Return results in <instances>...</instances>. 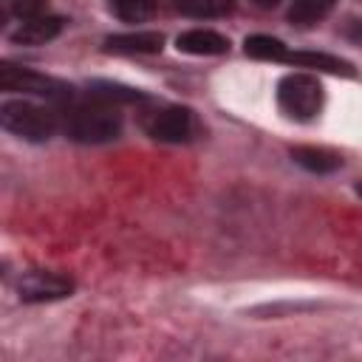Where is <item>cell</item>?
I'll use <instances>...</instances> for the list:
<instances>
[{
    "label": "cell",
    "instance_id": "obj_11",
    "mask_svg": "<svg viewBox=\"0 0 362 362\" xmlns=\"http://www.w3.org/2000/svg\"><path fill=\"white\" fill-rule=\"evenodd\" d=\"M291 158L300 164V167H305L308 173H334L339 164H342V158L337 156V153H331V150H322V147H294L291 150Z\"/></svg>",
    "mask_w": 362,
    "mask_h": 362
},
{
    "label": "cell",
    "instance_id": "obj_14",
    "mask_svg": "<svg viewBox=\"0 0 362 362\" xmlns=\"http://www.w3.org/2000/svg\"><path fill=\"white\" fill-rule=\"evenodd\" d=\"M88 88L99 102H141L144 99L141 90H133V88H124V85H116V82H105V79H96Z\"/></svg>",
    "mask_w": 362,
    "mask_h": 362
},
{
    "label": "cell",
    "instance_id": "obj_17",
    "mask_svg": "<svg viewBox=\"0 0 362 362\" xmlns=\"http://www.w3.org/2000/svg\"><path fill=\"white\" fill-rule=\"evenodd\" d=\"M6 6H8V11L17 14L20 20L34 17V14H42V11H40V8H42V0H6Z\"/></svg>",
    "mask_w": 362,
    "mask_h": 362
},
{
    "label": "cell",
    "instance_id": "obj_7",
    "mask_svg": "<svg viewBox=\"0 0 362 362\" xmlns=\"http://www.w3.org/2000/svg\"><path fill=\"white\" fill-rule=\"evenodd\" d=\"M62 25H65L62 17H54V14H34V17L20 20V25L11 31V42H17V45H45V42H51L54 37H59Z\"/></svg>",
    "mask_w": 362,
    "mask_h": 362
},
{
    "label": "cell",
    "instance_id": "obj_3",
    "mask_svg": "<svg viewBox=\"0 0 362 362\" xmlns=\"http://www.w3.org/2000/svg\"><path fill=\"white\" fill-rule=\"evenodd\" d=\"M277 102L291 119H314L322 107V85L311 74H288L277 85Z\"/></svg>",
    "mask_w": 362,
    "mask_h": 362
},
{
    "label": "cell",
    "instance_id": "obj_16",
    "mask_svg": "<svg viewBox=\"0 0 362 362\" xmlns=\"http://www.w3.org/2000/svg\"><path fill=\"white\" fill-rule=\"evenodd\" d=\"M110 8L127 23H141L153 14V0H110Z\"/></svg>",
    "mask_w": 362,
    "mask_h": 362
},
{
    "label": "cell",
    "instance_id": "obj_10",
    "mask_svg": "<svg viewBox=\"0 0 362 362\" xmlns=\"http://www.w3.org/2000/svg\"><path fill=\"white\" fill-rule=\"evenodd\" d=\"M288 65H303V68H317V71H331V74H348L354 76V68L351 62L339 59V57H331V54H317V51H288L286 59Z\"/></svg>",
    "mask_w": 362,
    "mask_h": 362
},
{
    "label": "cell",
    "instance_id": "obj_15",
    "mask_svg": "<svg viewBox=\"0 0 362 362\" xmlns=\"http://www.w3.org/2000/svg\"><path fill=\"white\" fill-rule=\"evenodd\" d=\"M175 6L192 17H221L232 8V0H175Z\"/></svg>",
    "mask_w": 362,
    "mask_h": 362
},
{
    "label": "cell",
    "instance_id": "obj_6",
    "mask_svg": "<svg viewBox=\"0 0 362 362\" xmlns=\"http://www.w3.org/2000/svg\"><path fill=\"white\" fill-rule=\"evenodd\" d=\"M144 127L158 141H187L192 133V113L187 107H164L156 110Z\"/></svg>",
    "mask_w": 362,
    "mask_h": 362
},
{
    "label": "cell",
    "instance_id": "obj_5",
    "mask_svg": "<svg viewBox=\"0 0 362 362\" xmlns=\"http://www.w3.org/2000/svg\"><path fill=\"white\" fill-rule=\"evenodd\" d=\"M74 291V280L59 274V272H45L34 269L25 272L17 283V294L23 303H48V300H62Z\"/></svg>",
    "mask_w": 362,
    "mask_h": 362
},
{
    "label": "cell",
    "instance_id": "obj_8",
    "mask_svg": "<svg viewBox=\"0 0 362 362\" xmlns=\"http://www.w3.org/2000/svg\"><path fill=\"white\" fill-rule=\"evenodd\" d=\"M175 45H178V51L195 54V57H215V54L229 51V40L218 31H209V28H189V31L178 34Z\"/></svg>",
    "mask_w": 362,
    "mask_h": 362
},
{
    "label": "cell",
    "instance_id": "obj_1",
    "mask_svg": "<svg viewBox=\"0 0 362 362\" xmlns=\"http://www.w3.org/2000/svg\"><path fill=\"white\" fill-rule=\"evenodd\" d=\"M65 133L74 141H82V144L113 141L122 133V116L107 102L79 105V107H71L68 110V116H65Z\"/></svg>",
    "mask_w": 362,
    "mask_h": 362
},
{
    "label": "cell",
    "instance_id": "obj_2",
    "mask_svg": "<svg viewBox=\"0 0 362 362\" xmlns=\"http://www.w3.org/2000/svg\"><path fill=\"white\" fill-rule=\"evenodd\" d=\"M0 124L25 141H48L57 130V113L25 99H8L0 105Z\"/></svg>",
    "mask_w": 362,
    "mask_h": 362
},
{
    "label": "cell",
    "instance_id": "obj_12",
    "mask_svg": "<svg viewBox=\"0 0 362 362\" xmlns=\"http://www.w3.org/2000/svg\"><path fill=\"white\" fill-rule=\"evenodd\" d=\"M243 48H246L249 57H255V59H272V62H283L286 54H288V48L277 37H269V34H252V37H246Z\"/></svg>",
    "mask_w": 362,
    "mask_h": 362
},
{
    "label": "cell",
    "instance_id": "obj_13",
    "mask_svg": "<svg viewBox=\"0 0 362 362\" xmlns=\"http://www.w3.org/2000/svg\"><path fill=\"white\" fill-rule=\"evenodd\" d=\"M334 3H337V0H294L288 17H291L294 23H300V25H311V23L322 20V17L334 8Z\"/></svg>",
    "mask_w": 362,
    "mask_h": 362
},
{
    "label": "cell",
    "instance_id": "obj_4",
    "mask_svg": "<svg viewBox=\"0 0 362 362\" xmlns=\"http://www.w3.org/2000/svg\"><path fill=\"white\" fill-rule=\"evenodd\" d=\"M0 88L3 90H17V93H31V96H45V99H65L71 96V88L54 76L20 68L14 62L0 65Z\"/></svg>",
    "mask_w": 362,
    "mask_h": 362
},
{
    "label": "cell",
    "instance_id": "obj_18",
    "mask_svg": "<svg viewBox=\"0 0 362 362\" xmlns=\"http://www.w3.org/2000/svg\"><path fill=\"white\" fill-rule=\"evenodd\" d=\"M252 3H255V6H260V8H274L280 0H252Z\"/></svg>",
    "mask_w": 362,
    "mask_h": 362
},
{
    "label": "cell",
    "instance_id": "obj_9",
    "mask_svg": "<svg viewBox=\"0 0 362 362\" xmlns=\"http://www.w3.org/2000/svg\"><path fill=\"white\" fill-rule=\"evenodd\" d=\"M164 45V37L158 31H136V34H113L105 40L107 51L122 54H158Z\"/></svg>",
    "mask_w": 362,
    "mask_h": 362
}]
</instances>
